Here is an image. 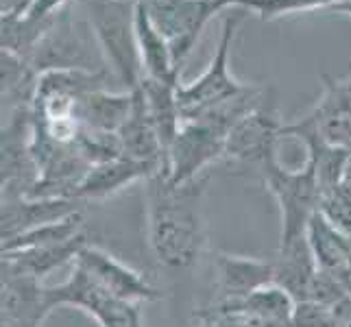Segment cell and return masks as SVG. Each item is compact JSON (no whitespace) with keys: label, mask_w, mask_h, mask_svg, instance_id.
Instances as JSON below:
<instances>
[{"label":"cell","mask_w":351,"mask_h":327,"mask_svg":"<svg viewBox=\"0 0 351 327\" xmlns=\"http://www.w3.org/2000/svg\"><path fill=\"white\" fill-rule=\"evenodd\" d=\"M131 3H138V0H131Z\"/></svg>","instance_id":"obj_32"},{"label":"cell","mask_w":351,"mask_h":327,"mask_svg":"<svg viewBox=\"0 0 351 327\" xmlns=\"http://www.w3.org/2000/svg\"><path fill=\"white\" fill-rule=\"evenodd\" d=\"M214 284L216 299H245L256 290L275 284V262L221 251L214 258Z\"/></svg>","instance_id":"obj_11"},{"label":"cell","mask_w":351,"mask_h":327,"mask_svg":"<svg viewBox=\"0 0 351 327\" xmlns=\"http://www.w3.org/2000/svg\"><path fill=\"white\" fill-rule=\"evenodd\" d=\"M290 327H341L336 321L332 306L319 304V301H297Z\"/></svg>","instance_id":"obj_28"},{"label":"cell","mask_w":351,"mask_h":327,"mask_svg":"<svg viewBox=\"0 0 351 327\" xmlns=\"http://www.w3.org/2000/svg\"><path fill=\"white\" fill-rule=\"evenodd\" d=\"M160 171H164V168L157 164L138 162L131 160V157H118V160L107 164L92 166L79 184L75 197L83 203L112 199L125 188L138 184V181H147Z\"/></svg>","instance_id":"obj_14"},{"label":"cell","mask_w":351,"mask_h":327,"mask_svg":"<svg viewBox=\"0 0 351 327\" xmlns=\"http://www.w3.org/2000/svg\"><path fill=\"white\" fill-rule=\"evenodd\" d=\"M227 136L201 120H184L173 144L166 151L164 173L173 186H186L201 179L208 168L225 157Z\"/></svg>","instance_id":"obj_7"},{"label":"cell","mask_w":351,"mask_h":327,"mask_svg":"<svg viewBox=\"0 0 351 327\" xmlns=\"http://www.w3.org/2000/svg\"><path fill=\"white\" fill-rule=\"evenodd\" d=\"M205 184L208 177L173 186L164 171L147 179L149 249L168 271L192 269L205 249Z\"/></svg>","instance_id":"obj_1"},{"label":"cell","mask_w":351,"mask_h":327,"mask_svg":"<svg viewBox=\"0 0 351 327\" xmlns=\"http://www.w3.org/2000/svg\"><path fill=\"white\" fill-rule=\"evenodd\" d=\"M323 96L310 118L317 123L323 142L338 149H351V70L347 77L321 75Z\"/></svg>","instance_id":"obj_13"},{"label":"cell","mask_w":351,"mask_h":327,"mask_svg":"<svg viewBox=\"0 0 351 327\" xmlns=\"http://www.w3.org/2000/svg\"><path fill=\"white\" fill-rule=\"evenodd\" d=\"M136 38H138L144 77L179 86L181 70L175 66L171 46H168L166 38L153 24L144 0H138V5H136Z\"/></svg>","instance_id":"obj_19"},{"label":"cell","mask_w":351,"mask_h":327,"mask_svg":"<svg viewBox=\"0 0 351 327\" xmlns=\"http://www.w3.org/2000/svg\"><path fill=\"white\" fill-rule=\"evenodd\" d=\"M144 3L157 31L171 46L173 62L179 70L197 46L205 24L219 11L234 7L232 0H144Z\"/></svg>","instance_id":"obj_6"},{"label":"cell","mask_w":351,"mask_h":327,"mask_svg":"<svg viewBox=\"0 0 351 327\" xmlns=\"http://www.w3.org/2000/svg\"><path fill=\"white\" fill-rule=\"evenodd\" d=\"M83 232V212L64 218V221L48 223L42 227H35L24 232L20 236H14L9 240H3V253H14V251H27V249H40V247H51L77 238Z\"/></svg>","instance_id":"obj_24"},{"label":"cell","mask_w":351,"mask_h":327,"mask_svg":"<svg viewBox=\"0 0 351 327\" xmlns=\"http://www.w3.org/2000/svg\"><path fill=\"white\" fill-rule=\"evenodd\" d=\"M27 62L35 68L38 75L46 70L57 68H92V57L88 53V44L81 38V33L75 29L70 9L66 7L59 14L57 22L51 27L40 44L33 48V53L27 57Z\"/></svg>","instance_id":"obj_10"},{"label":"cell","mask_w":351,"mask_h":327,"mask_svg":"<svg viewBox=\"0 0 351 327\" xmlns=\"http://www.w3.org/2000/svg\"><path fill=\"white\" fill-rule=\"evenodd\" d=\"M86 9L92 33L107 62L112 64L127 92L136 90L142 79V59L136 38V5L131 0H79Z\"/></svg>","instance_id":"obj_2"},{"label":"cell","mask_w":351,"mask_h":327,"mask_svg":"<svg viewBox=\"0 0 351 327\" xmlns=\"http://www.w3.org/2000/svg\"><path fill=\"white\" fill-rule=\"evenodd\" d=\"M72 264L79 266L92 282H96L103 290H107V293L118 299L133 301V304H140V306L153 304V301L162 299L160 290H157L140 271L131 269L129 264L120 262L110 251L96 247L92 242L88 247H83V251Z\"/></svg>","instance_id":"obj_9"},{"label":"cell","mask_w":351,"mask_h":327,"mask_svg":"<svg viewBox=\"0 0 351 327\" xmlns=\"http://www.w3.org/2000/svg\"><path fill=\"white\" fill-rule=\"evenodd\" d=\"M341 184L351 188V149L347 153V160H345V168H343V179H341Z\"/></svg>","instance_id":"obj_30"},{"label":"cell","mask_w":351,"mask_h":327,"mask_svg":"<svg viewBox=\"0 0 351 327\" xmlns=\"http://www.w3.org/2000/svg\"><path fill=\"white\" fill-rule=\"evenodd\" d=\"M181 86V83H179ZM175 83H164L157 79L144 77L140 88L144 94V101H147L149 114L155 123V129L160 133V140L164 144V151L173 144L177 131L184 125V116H181V107L177 99V88Z\"/></svg>","instance_id":"obj_22"},{"label":"cell","mask_w":351,"mask_h":327,"mask_svg":"<svg viewBox=\"0 0 351 327\" xmlns=\"http://www.w3.org/2000/svg\"><path fill=\"white\" fill-rule=\"evenodd\" d=\"M131 105H133L131 92L116 94V92H107L105 88L94 90L79 101L77 118L81 127L118 133L131 114Z\"/></svg>","instance_id":"obj_21"},{"label":"cell","mask_w":351,"mask_h":327,"mask_svg":"<svg viewBox=\"0 0 351 327\" xmlns=\"http://www.w3.org/2000/svg\"><path fill=\"white\" fill-rule=\"evenodd\" d=\"M343 0H232L234 7L253 9L260 20L271 22L288 14H304V11L330 9Z\"/></svg>","instance_id":"obj_26"},{"label":"cell","mask_w":351,"mask_h":327,"mask_svg":"<svg viewBox=\"0 0 351 327\" xmlns=\"http://www.w3.org/2000/svg\"><path fill=\"white\" fill-rule=\"evenodd\" d=\"M332 14H341V16H349L351 18V0H343V3H336L334 7H330Z\"/></svg>","instance_id":"obj_29"},{"label":"cell","mask_w":351,"mask_h":327,"mask_svg":"<svg viewBox=\"0 0 351 327\" xmlns=\"http://www.w3.org/2000/svg\"><path fill=\"white\" fill-rule=\"evenodd\" d=\"M88 245H90V236L86 232H81L77 238L59 242V245L3 253V271L29 275L42 282L46 275L62 269L64 264L75 262L77 256L83 251V247H88Z\"/></svg>","instance_id":"obj_18"},{"label":"cell","mask_w":351,"mask_h":327,"mask_svg":"<svg viewBox=\"0 0 351 327\" xmlns=\"http://www.w3.org/2000/svg\"><path fill=\"white\" fill-rule=\"evenodd\" d=\"M319 212L328 218L338 232L351 238V188L338 184L336 188L323 192Z\"/></svg>","instance_id":"obj_27"},{"label":"cell","mask_w":351,"mask_h":327,"mask_svg":"<svg viewBox=\"0 0 351 327\" xmlns=\"http://www.w3.org/2000/svg\"><path fill=\"white\" fill-rule=\"evenodd\" d=\"M275 262V284L282 286L295 301H308L319 266L306 238L280 245Z\"/></svg>","instance_id":"obj_20"},{"label":"cell","mask_w":351,"mask_h":327,"mask_svg":"<svg viewBox=\"0 0 351 327\" xmlns=\"http://www.w3.org/2000/svg\"><path fill=\"white\" fill-rule=\"evenodd\" d=\"M48 304L53 310H81L101 327H144L140 304L110 295L75 264H72V273L64 284L48 288Z\"/></svg>","instance_id":"obj_5"},{"label":"cell","mask_w":351,"mask_h":327,"mask_svg":"<svg viewBox=\"0 0 351 327\" xmlns=\"http://www.w3.org/2000/svg\"><path fill=\"white\" fill-rule=\"evenodd\" d=\"M131 94H133L131 114L118 131V138L123 142L125 157H131V160H138V162L157 164L164 168L166 151L160 140V133L155 129L153 118L149 114L142 88L138 86L136 90H131Z\"/></svg>","instance_id":"obj_16"},{"label":"cell","mask_w":351,"mask_h":327,"mask_svg":"<svg viewBox=\"0 0 351 327\" xmlns=\"http://www.w3.org/2000/svg\"><path fill=\"white\" fill-rule=\"evenodd\" d=\"M240 20H242V11L225 16L221 40H219V46H216V53L212 57L208 70L192 83H186V86L181 83L177 88V99H179L184 120H195L203 112H208L210 107L247 90V83L238 81L232 75V70H229V55H232V46H234V38H236Z\"/></svg>","instance_id":"obj_4"},{"label":"cell","mask_w":351,"mask_h":327,"mask_svg":"<svg viewBox=\"0 0 351 327\" xmlns=\"http://www.w3.org/2000/svg\"><path fill=\"white\" fill-rule=\"evenodd\" d=\"M260 171L264 177L266 190L271 192L277 205H280V214H282L280 245L306 238L308 223L319 212V203H321V186L312 162L306 160V164L299 171H288L286 166H282L275 151L266 157Z\"/></svg>","instance_id":"obj_3"},{"label":"cell","mask_w":351,"mask_h":327,"mask_svg":"<svg viewBox=\"0 0 351 327\" xmlns=\"http://www.w3.org/2000/svg\"><path fill=\"white\" fill-rule=\"evenodd\" d=\"M349 290H351V273H349Z\"/></svg>","instance_id":"obj_31"},{"label":"cell","mask_w":351,"mask_h":327,"mask_svg":"<svg viewBox=\"0 0 351 327\" xmlns=\"http://www.w3.org/2000/svg\"><path fill=\"white\" fill-rule=\"evenodd\" d=\"M190 327H284L271 323L242 306L240 299H214V304L192 312Z\"/></svg>","instance_id":"obj_23"},{"label":"cell","mask_w":351,"mask_h":327,"mask_svg":"<svg viewBox=\"0 0 351 327\" xmlns=\"http://www.w3.org/2000/svg\"><path fill=\"white\" fill-rule=\"evenodd\" d=\"M75 147L90 166L107 164L112 160H118V157H125L123 142H120L118 133H110V131H96L83 127Z\"/></svg>","instance_id":"obj_25"},{"label":"cell","mask_w":351,"mask_h":327,"mask_svg":"<svg viewBox=\"0 0 351 327\" xmlns=\"http://www.w3.org/2000/svg\"><path fill=\"white\" fill-rule=\"evenodd\" d=\"M306 240L310 245L314 260H317L319 271L338 277V280L345 284V288L349 290L351 238H347L343 232H338L328 218H325L321 212H317L312 216V221L308 223Z\"/></svg>","instance_id":"obj_17"},{"label":"cell","mask_w":351,"mask_h":327,"mask_svg":"<svg viewBox=\"0 0 351 327\" xmlns=\"http://www.w3.org/2000/svg\"><path fill=\"white\" fill-rule=\"evenodd\" d=\"M51 312L48 288L40 280L3 271V327H42Z\"/></svg>","instance_id":"obj_12"},{"label":"cell","mask_w":351,"mask_h":327,"mask_svg":"<svg viewBox=\"0 0 351 327\" xmlns=\"http://www.w3.org/2000/svg\"><path fill=\"white\" fill-rule=\"evenodd\" d=\"M282 131L284 123L280 112H277L275 92L266 90L260 105L229 131L225 142V157L240 164L262 166L266 157L277 151V144L284 138Z\"/></svg>","instance_id":"obj_8"},{"label":"cell","mask_w":351,"mask_h":327,"mask_svg":"<svg viewBox=\"0 0 351 327\" xmlns=\"http://www.w3.org/2000/svg\"><path fill=\"white\" fill-rule=\"evenodd\" d=\"M83 212V201L79 199H38V197H18L3 199V240L20 236L35 227L64 221Z\"/></svg>","instance_id":"obj_15"}]
</instances>
